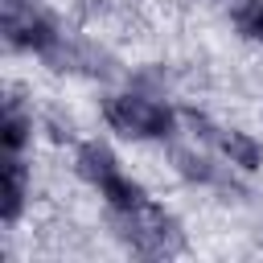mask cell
I'll return each instance as SVG.
<instances>
[{"label": "cell", "instance_id": "cell-4", "mask_svg": "<svg viewBox=\"0 0 263 263\" xmlns=\"http://www.w3.org/2000/svg\"><path fill=\"white\" fill-rule=\"evenodd\" d=\"M78 173H82L86 181L103 185V181H111V177L119 173V164H115V156H111L103 144H86V148L78 152Z\"/></svg>", "mask_w": 263, "mask_h": 263}, {"label": "cell", "instance_id": "cell-3", "mask_svg": "<svg viewBox=\"0 0 263 263\" xmlns=\"http://www.w3.org/2000/svg\"><path fill=\"white\" fill-rule=\"evenodd\" d=\"M4 33H8L12 45H21V49H41V53H49L53 41H58L53 25H49L45 16H33L29 8H21V12H4Z\"/></svg>", "mask_w": 263, "mask_h": 263}, {"label": "cell", "instance_id": "cell-5", "mask_svg": "<svg viewBox=\"0 0 263 263\" xmlns=\"http://www.w3.org/2000/svg\"><path fill=\"white\" fill-rule=\"evenodd\" d=\"M21 197H25V168L16 160V152L4 156V222H12L21 214Z\"/></svg>", "mask_w": 263, "mask_h": 263}, {"label": "cell", "instance_id": "cell-9", "mask_svg": "<svg viewBox=\"0 0 263 263\" xmlns=\"http://www.w3.org/2000/svg\"><path fill=\"white\" fill-rule=\"evenodd\" d=\"M21 144H25V119L16 111H8V119H4V152H21Z\"/></svg>", "mask_w": 263, "mask_h": 263}, {"label": "cell", "instance_id": "cell-2", "mask_svg": "<svg viewBox=\"0 0 263 263\" xmlns=\"http://www.w3.org/2000/svg\"><path fill=\"white\" fill-rule=\"evenodd\" d=\"M107 123H111L115 132H123V136H140V140H148V136H164L168 123H173V115H168L160 103H152V99L119 95V99L107 103Z\"/></svg>", "mask_w": 263, "mask_h": 263}, {"label": "cell", "instance_id": "cell-6", "mask_svg": "<svg viewBox=\"0 0 263 263\" xmlns=\"http://www.w3.org/2000/svg\"><path fill=\"white\" fill-rule=\"evenodd\" d=\"M222 152H226L230 164H238V168H255L259 156H263V148H259L251 136H242V132H226V136H222Z\"/></svg>", "mask_w": 263, "mask_h": 263}, {"label": "cell", "instance_id": "cell-8", "mask_svg": "<svg viewBox=\"0 0 263 263\" xmlns=\"http://www.w3.org/2000/svg\"><path fill=\"white\" fill-rule=\"evenodd\" d=\"M234 25H238V33H247V37L263 41V0H247V4H238Z\"/></svg>", "mask_w": 263, "mask_h": 263}, {"label": "cell", "instance_id": "cell-1", "mask_svg": "<svg viewBox=\"0 0 263 263\" xmlns=\"http://www.w3.org/2000/svg\"><path fill=\"white\" fill-rule=\"evenodd\" d=\"M119 234L136 247V251H144V255H173L177 247H181V230H177V222L164 214V210H156V205H132V210H119Z\"/></svg>", "mask_w": 263, "mask_h": 263}, {"label": "cell", "instance_id": "cell-7", "mask_svg": "<svg viewBox=\"0 0 263 263\" xmlns=\"http://www.w3.org/2000/svg\"><path fill=\"white\" fill-rule=\"evenodd\" d=\"M99 189H103V197H107L115 210H132V205H140V201H144L140 185H132L123 173H115V177H111V181H103Z\"/></svg>", "mask_w": 263, "mask_h": 263}, {"label": "cell", "instance_id": "cell-11", "mask_svg": "<svg viewBox=\"0 0 263 263\" xmlns=\"http://www.w3.org/2000/svg\"><path fill=\"white\" fill-rule=\"evenodd\" d=\"M25 8V0H4V12H21Z\"/></svg>", "mask_w": 263, "mask_h": 263}, {"label": "cell", "instance_id": "cell-10", "mask_svg": "<svg viewBox=\"0 0 263 263\" xmlns=\"http://www.w3.org/2000/svg\"><path fill=\"white\" fill-rule=\"evenodd\" d=\"M177 164H181V173H185V177H201V181H210V168H205V160H201V156L177 152Z\"/></svg>", "mask_w": 263, "mask_h": 263}]
</instances>
